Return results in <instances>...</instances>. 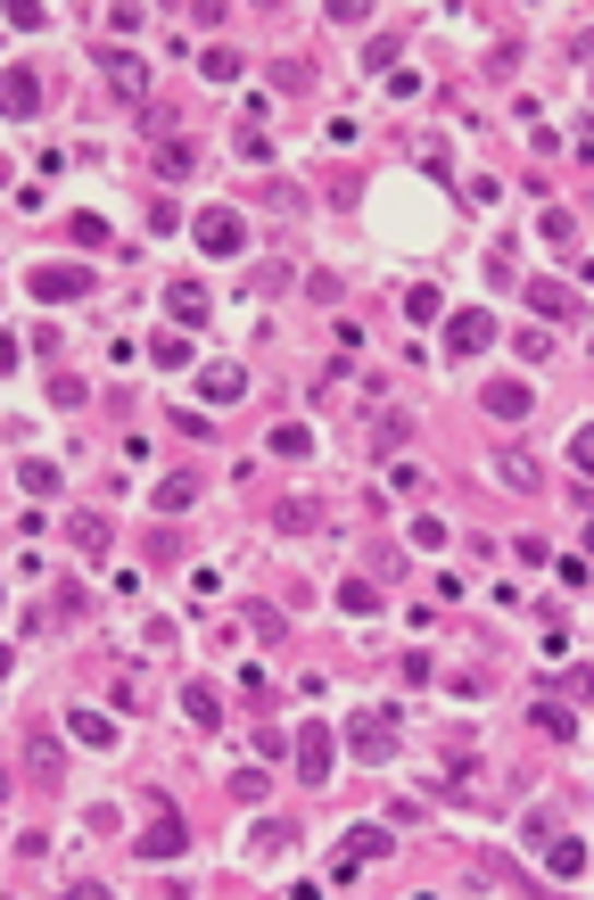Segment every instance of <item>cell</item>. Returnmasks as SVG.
Listing matches in <instances>:
<instances>
[{
	"mask_svg": "<svg viewBox=\"0 0 594 900\" xmlns=\"http://www.w3.org/2000/svg\"><path fill=\"white\" fill-rule=\"evenodd\" d=\"M297 777H306V785H331V727H322V719L297 727Z\"/></svg>",
	"mask_w": 594,
	"mask_h": 900,
	"instance_id": "52a82bcc",
	"label": "cell"
},
{
	"mask_svg": "<svg viewBox=\"0 0 594 900\" xmlns=\"http://www.w3.org/2000/svg\"><path fill=\"white\" fill-rule=\"evenodd\" d=\"M0 99H9V116H34V108H41V83H34V67H9V92H0Z\"/></svg>",
	"mask_w": 594,
	"mask_h": 900,
	"instance_id": "9a60e30c",
	"label": "cell"
},
{
	"mask_svg": "<svg viewBox=\"0 0 594 900\" xmlns=\"http://www.w3.org/2000/svg\"><path fill=\"white\" fill-rule=\"evenodd\" d=\"M25 777H34L41 793L67 785V760H58V735H50V727H25Z\"/></svg>",
	"mask_w": 594,
	"mask_h": 900,
	"instance_id": "3957f363",
	"label": "cell"
},
{
	"mask_svg": "<svg viewBox=\"0 0 594 900\" xmlns=\"http://www.w3.org/2000/svg\"><path fill=\"white\" fill-rule=\"evenodd\" d=\"M545 867H554V876H578V867H586V843H570V834H554V851H545Z\"/></svg>",
	"mask_w": 594,
	"mask_h": 900,
	"instance_id": "7402d4cb",
	"label": "cell"
},
{
	"mask_svg": "<svg viewBox=\"0 0 594 900\" xmlns=\"http://www.w3.org/2000/svg\"><path fill=\"white\" fill-rule=\"evenodd\" d=\"M25 289H34V298H92V273H83V264H34Z\"/></svg>",
	"mask_w": 594,
	"mask_h": 900,
	"instance_id": "8992f818",
	"label": "cell"
},
{
	"mask_svg": "<svg viewBox=\"0 0 594 900\" xmlns=\"http://www.w3.org/2000/svg\"><path fill=\"white\" fill-rule=\"evenodd\" d=\"M528 306L554 322H578V289H561V282H528Z\"/></svg>",
	"mask_w": 594,
	"mask_h": 900,
	"instance_id": "7c38bea8",
	"label": "cell"
},
{
	"mask_svg": "<svg viewBox=\"0 0 594 900\" xmlns=\"http://www.w3.org/2000/svg\"><path fill=\"white\" fill-rule=\"evenodd\" d=\"M273 529H289V537H306V529H322V505H306V496H289V505H273Z\"/></svg>",
	"mask_w": 594,
	"mask_h": 900,
	"instance_id": "2e32d148",
	"label": "cell"
},
{
	"mask_svg": "<svg viewBox=\"0 0 594 900\" xmlns=\"http://www.w3.org/2000/svg\"><path fill=\"white\" fill-rule=\"evenodd\" d=\"M371 860H389V826H347V834H338V876H355V867H371Z\"/></svg>",
	"mask_w": 594,
	"mask_h": 900,
	"instance_id": "ba28073f",
	"label": "cell"
},
{
	"mask_svg": "<svg viewBox=\"0 0 594 900\" xmlns=\"http://www.w3.org/2000/svg\"><path fill=\"white\" fill-rule=\"evenodd\" d=\"M199 75H206V83H231V75H240V50H206Z\"/></svg>",
	"mask_w": 594,
	"mask_h": 900,
	"instance_id": "cb8c5ba5",
	"label": "cell"
},
{
	"mask_svg": "<svg viewBox=\"0 0 594 900\" xmlns=\"http://www.w3.org/2000/svg\"><path fill=\"white\" fill-rule=\"evenodd\" d=\"M445 347H454V356H479V347H496V322L487 315H454L445 322Z\"/></svg>",
	"mask_w": 594,
	"mask_h": 900,
	"instance_id": "8fae6325",
	"label": "cell"
},
{
	"mask_svg": "<svg viewBox=\"0 0 594 900\" xmlns=\"http://www.w3.org/2000/svg\"><path fill=\"white\" fill-rule=\"evenodd\" d=\"M371 430H380V447L396 454V447H405V438H413V422H405V413H380V422H371Z\"/></svg>",
	"mask_w": 594,
	"mask_h": 900,
	"instance_id": "d4e9b609",
	"label": "cell"
},
{
	"mask_svg": "<svg viewBox=\"0 0 594 900\" xmlns=\"http://www.w3.org/2000/svg\"><path fill=\"white\" fill-rule=\"evenodd\" d=\"M570 463H578V471H594V430H578V438H570Z\"/></svg>",
	"mask_w": 594,
	"mask_h": 900,
	"instance_id": "4316f807",
	"label": "cell"
},
{
	"mask_svg": "<svg viewBox=\"0 0 594 900\" xmlns=\"http://www.w3.org/2000/svg\"><path fill=\"white\" fill-rule=\"evenodd\" d=\"M166 306H174V322H182V331H206V322H215V298H206V282H174Z\"/></svg>",
	"mask_w": 594,
	"mask_h": 900,
	"instance_id": "9c48e42d",
	"label": "cell"
},
{
	"mask_svg": "<svg viewBox=\"0 0 594 900\" xmlns=\"http://www.w3.org/2000/svg\"><path fill=\"white\" fill-rule=\"evenodd\" d=\"M479 405L496 413V422H520V413L537 405V389H520V380H487V389H479Z\"/></svg>",
	"mask_w": 594,
	"mask_h": 900,
	"instance_id": "30bf717a",
	"label": "cell"
},
{
	"mask_svg": "<svg viewBox=\"0 0 594 900\" xmlns=\"http://www.w3.org/2000/svg\"><path fill=\"white\" fill-rule=\"evenodd\" d=\"M182 711H190V719H199V727H206V735H215V727H223V695H215V686H190V695H182Z\"/></svg>",
	"mask_w": 594,
	"mask_h": 900,
	"instance_id": "e0dca14e",
	"label": "cell"
},
{
	"mask_svg": "<svg viewBox=\"0 0 594 900\" xmlns=\"http://www.w3.org/2000/svg\"><path fill=\"white\" fill-rule=\"evenodd\" d=\"M199 248H206V257H240V248H248V224L231 215V206H206V215H199Z\"/></svg>",
	"mask_w": 594,
	"mask_h": 900,
	"instance_id": "277c9868",
	"label": "cell"
},
{
	"mask_svg": "<svg viewBox=\"0 0 594 900\" xmlns=\"http://www.w3.org/2000/svg\"><path fill=\"white\" fill-rule=\"evenodd\" d=\"M289 843H297V826H289V818H264V826H257V851H264V860H281Z\"/></svg>",
	"mask_w": 594,
	"mask_h": 900,
	"instance_id": "44dd1931",
	"label": "cell"
},
{
	"mask_svg": "<svg viewBox=\"0 0 594 900\" xmlns=\"http://www.w3.org/2000/svg\"><path fill=\"white\" fill-rule=\"evenodd\" d=\"M347 744H355V760H396L389 711H355V719H347Z\"/></svg>",
	"mask_w": 594,
	"mask_h": 900,
	"instance_id": "7a4b0ae2",
	"label": "cell"
},
{
	"mask_svg": "<svg viewBox=\"0 0 594 900\" xmlns=\"http://www.w3.org/2000/svg\"><path fill=\"white\" fill-rule=\"evenodd\" d=\"M438 306H445V298H438V289H429V282H421V289H405V315H413V322H429V315H438Z\"/></svg>",
	"mask_w": 594,
	"mask_h": 900,
	"instance_id": "484cf974",
	"label": "cell"
},
{
	"mask_svg": "<svg viewBox=\"0 0 594 900\" xmlns=\"http://www.w3.org/2000/svg\"><path fill=\"white\" fill-rule=\"evenodd\" d=\"M148 809H157V818H148V834H141V860H157V867H174L190 851V826L174 818L166 809V793H148Z\"/></svg>",
	"mask_w": 594,
	"mask_h": 900,
	"instance_id": "6da1fadb",
	"label": "cell"
},
{
	"mask_svg": "<svg viewBox=\"0 0 594 900\" xmlns=\"http://www.w3.org/2000/svg\"><path fill=\"white\" fill-rule=\"evenodd\" d=\"M190 166H199V150H190V141H157V174H166V182H182Z\"/></svg>",
	"mask_w": 594,
	"mask_h": 900,
	"instance_id": "d6986e66",
	"label": "cell"
},
{
	"mask_svg": "<svg viewBox=\"0 0 594 900\" xmlns=\"http://www.w3.org/2000/svg\"><path fill=\"white\" fill-rule=\"evenodd\" d=\"M199 505V471H174V479H157V512H190Z\"/></svg>",
	"mask_w": 594,
	"mask_h": 900,
	"instance_id": "5bb4252c",
	"label": "cell"
},
{
	"mask_svg": "<svg viewBox=\"0 0 594 900\" xmlns=\"http://www.w3.org/2000/svg\"><path fill=\"white\" fill-rule=\"evenodd\" d=\"M199 389L215 396V405H231V396H240L248 380H240V364H206V380H199Z\"/></svg>",
	"mask_w": 594,
	"mask_h": 900,
	"instance_id": "ac0fdd59",
	"label": "cell"
},
{
	"mask_svg": "<svg viewBox=\"0 0 594 900\" xmlns=\"http://www.w3.org/2000/svg\"><path fill=\"white\" fill-rule=\"evenodd\" d=\"M108 545H116V529H108V521H92V512L74 521V554H83V562H108Z\"/></svg>",
	"mask_w": 594,
	"mask_h": 900,
	"instance_id": "4fadbf2b",
	"label": "cell"
},
{
	"mask_svg": "<svg viewBox=\"0 0 594 900\" xmlns=\"http://www.w3.org/2000/svg\"><path fill=\"white\" fill-rule=\"evenodd\" d=\"M99 75H108V83H116V99H132V108L148 99V58H132V50H99Z\"/></svg>",
	"mask_w": 594,
	"mask_h": 900,
	"instance_id": "5b68a950",
	"label": "cell"
},
{
	"mask_svg": "<svg viewBox=\"0 0 594 900\" xmlns=\"http://www.w3.org/2000/svg\"><path fill=\"white\" fill-rule=\"evenodd\" d=\"M528 719H537V727H545V735H554V744H570V735H578V719H570V711H561V702H537V711H528Z\"/></svg>",
	"mask_w": 594,
	"mask_h": 900,
	"instance_id": "603a6c76",
	"label": "cell"
},
{
	"mask_svg": "<svg viewBox=\"0 0 594 900\" xmlns=\"http://www.w3.org/2000/svg\"><path fill=\"white\" fill-rule=\"evenodd\" d=\"M264 454H281V463H297V454H314V438L297 430V422H281V430L264 438Z\"/></svg>",
	"mask_w": 594,
	"mask_h": 900,
	"instance_id": "ffe728a7",
	"label": "cell"
}]
</instances>
